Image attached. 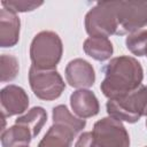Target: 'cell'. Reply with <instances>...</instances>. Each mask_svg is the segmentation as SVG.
Listing matches in <instances>:
<instances>
[{"mask_svg":"<svg viewBox=\"0 0 147 147\" xmlns=\"http://www.w3.org/2000/svg\"><path fill=\"white\" fill-rule=\"evenodd\" d=\"M103 74L100 90L108 100L130 93L142 85L141 63L132 56L121 55L111 59L103 68Z\"/></svg>","mask_w":147,"mask_h":147,"instance_id":"6da1fadb","label":"cell"},{"mask_svg":"<svg viewBox=\"0 0 147 147\" xmlns=\"http://www.w3.org/2000/svg\"><path fill=\"white\" fill-rule=\"evenodd\" d=\"M75 147H130V136L122 122L108 116L95 122L92 131L79 134Z\"/></svg>","mask_w":147,"mask_h":147,"instance_id":"7a4b0ae2","label":"cell"},{"mask_svg":"<svg viewBox=\"0 0 147 147\" xmlns=\"http://www.w3.org/2000/svg\"><path fill=\"white\" fill-rule=\"evenodd\" d=\"M106 109L108 116L119 122H138L147 114V86L141 85L130 93L109 99Z\"/></svg>","mask_w":147,"mask_h":147,"instance_id":"3957f363","label":"cell"},{"mask_svg":"<svg viewBox=\"0 0 147 147\" xmlns=\"http://www.w3.org/2000/svg\"><path fill=\"white\" fill-rule=\"evenodd\" d=\"M63 54V44L54 31H40L30 45V60L33 67L44 70L55 69Z\"/></svg>","mask_w":147,"mask_h":147,"instance_id":"277c9868","label":"cell"},{"mask_svg":"<svg viewBox=\"0 0 147 147\" xmlns=\"http://www.w3.org/2000/svg\"><path fill=\"white\" fill-rule=\"evenodd\" d=\"M117 3L118 1L96 2L85 15V30L90 37L108 38L116 34L117 23Z\"/></svg>","mask_w":147,"mask_h":147,"instance_id":"5b68a950","label":"cell"},{"mask_svg":"<svg viewBox=\"0 0 147 147\" xmlns=\"http://www.w3.org/2000/svg\"><path fill=\"white\" fill-rule=\"evenodd\" d=\"M29 84L33 94L45 101L60 98L65 88V83L56 69L44 70L33 65L29 69Z\"/></svg>","mask_w":147,"mask_h":147,"instance_id":"8992f818","label":"cell"},{"mask_svg":"<svg viewBox=\"0 0 147 147\" xmlns=\"http://www.w3.org/2000/svg\"><path fill=\"white\" fill-rule=\"evenodd\" d=\"M117 36L130 34L147 26V1H118Z\"/></svg>","mask_w":147,"mask_h":147,"instance_id":"52a82bcc","label":"cell"},{"mask_svg":"<svg viewBox=\"0 0 147 147\" xmlns=\"http://www.w3.org/2000/svg\"><path fill=\"white\" fill-rule=\"evenodd\" d=\"M0 105L2 117H11L26 111L29 107V96L24 88L10 84L1 90Z\"/></svg>","mask_w":147,"mask_h":147,"instance_id":"ba28073f","label":"cell"},{"mask_svg":"<svg viewBox=\"0 0 147 147\" xmlns=\"http://www.w3.org/2000/svg\"><path fill=\"white\" fill-rule=\"evenodd\" d=\"M67 83L75 88H88L95 82L94 68L90 62L84 59L71 60L64 70Z\"/></svg>","mask_w":147,"mask_h":147,"instance_id":"9c48e42d","label":"cell"},{"mask_svg":"<svg viewBox=\"0 0 147 147\" xmlns=\"http://www.w3.org/2000/svg\"><path fill=\"white\" fill-rule=\"evenodd\" d=\"M21 22L17 14L2 7L0 10V46L2 48L13 47L20 39Z\"/></svg>","mask_w":147,"mask_h":147,"instance_id":"30bf717a","label":"cell"},{"mask_svg":"<svg viewBox=\"0 0 147 147\" xmlns=\"http://www.w3.org/2000/svg\"><path fill=\"white\" fill-rule=\"evenodd\" d=\"M70 106L72 111L79 118H90L99 114L100 105L95 94L88 88L75 91L70 95Z\"/></svg>","mask_w":147,"mask_h":147,"instance_id":"8fae6325","label":"cell"},{"mask_svg":"<svg viewBox=\"0 0 147 147\" xmlns=\"http://www.w3.org/2000/svg\"><path fill=\"white\" fill-rule=\"evenodd\" d=\"M76 137L77 136L71 130L53 123L38 144V147H71V144Z\"/></svg>","mask_w":147,"mask_h":147,"instance_id":"7c38bea8","label":"cell"},{"mask_svg":"<svg viewBox=\"0 0 147 147\" xmlns=\"http://www.w3.org/2000/svg\"><path fill=\"white\" fill-rule=\"evenodd\" d=\"M83 49L86 55L99 62L109 60L114 53L111 41L103 37H88L83 44Z\"/></svg>","mask_w":147,"mask_h":147,"instance_id":"4fadbf2b","label":"cell"},{"mask_svg":"<svg viewBox=\"0 0 147 147\" xmlns=\"http://www.w3.org/2000/svg\"><path fill=\"white\" fill-rule=\"evenodd\" d=\"M33 139L31 131L21 124H14L1 132L2 147H28Z\"/></svg>","mask_w":147,"mask_h":147,"instance_id":"5bb4252c","label":"cell"},{"mask_svg":"<svg viewBox=\"0 0 147 147\" xmlns=\"http://www.w3.org/2000/svg\"><path fill=\"white\" fill-rule=\"evenodd\" d=\"M52 118H53V123L65 126L67 129L71 130L76 136H78L86 125L85 119L74 116L64 105H59L53 108Z\"/></svg>","mask_w":147,"mask_h":147,"instance_id":"9a60e30c","label":"cell"},{"mask_svg":"<svg viewBox=\"0 0 147 147\" xmlns=\"http://www.w3.org/2000/svg\"><path fill=\"white\" fill-rule=\"evenodd\" d=\"M46 121H47L46 110L42 107H33L30 110H28V113H25L24 115L17 117L15 123L28 127L31 131L32 137L36 138L41 131Z\"/></svg>","mask_w":147,"mask_h":147,"instance_id":"2e32d148","label":"cell"},{"mask_svg":"<svg viewBox=\"0 0 147 147\" xmlns=\"http://www.w3.org/2000/svg\"><path fill=\"white\" fill-rule=\"evenodd\" d=\"M126 48L136 56H145L147 51V30H140L127 34L125 38Z\"/></svg>","mask_w":147,"mask_h":147,"instance_id":"e0dca14e","label":"cell"},{"mask_svg":"<svg viewBox=\"0 0 147 147\" xmlns=\"http://www.w3.org/2000/svg\"><path fill=\"white\" fill-rule=\"evenodd\" d=\"M0 68H1V82L7 83L16 78L20 65L17 59L11 54H2L0 57Z\"/></svg>","mask_w":147,"mask_h":147,"instance_id":"ac0fdd59","label":"cell"},{"mask_svg":"<svg viewBox=\"0 0 147 147\" xmlns=\"http://www.w3.org/2000/svg\"><path fill=\"white\" fill-rule=\"evenodd\" d=\"M44 2L42 1H25V0H18V1H1V6L8 9L14 10L15 13H25V11H32L40 7Z\"/></svg>","mask_w":147,"mask_h":147,"instance_id":"d6986e66","label":"cell"},{"mask_svg":"<svg viewBox=\"0 0 147 147\" xmlns=\"http://www.w3.org/2000/svg\"><path fill=\"white\" fill-rule=\"evenodd\" d=\"M146 127H147V117H146Z\"/></svg>","mask_w":147,"mask_h":147,"instance_id":"ffe728a7","label":"cell"},{"mask_svg":"<svg viewBox=\"0 0 147 147\" xmlns=\"http://www.w3.org/2000/svg\"><path fill=\"white\" fill-rule=\"evenodd\" d=\"M145 56H147V51H146V55H145Z\"/></svg>","mask_w":147,"mask_h":147,"instance_id":"44dd1931","label":"cell"},{"mask_svg":"<svg viewBox=\"0 0 147 147\" xmlns=\"http://www.w3.org/2000/svg\"><path fill=\"white\" fill-rule=\"evenodd\" d=\"M145 147H147V146H145Z\"/></svg>","mask_w":147,"mask_h":147,"instance_id":"7402d4cb","label":"cell"},{"mask_svg":"<svg viewBox=\"0 0 147 147\" xmlns=\"http://www.w3.org/2000/svg\"><path fill=\"white\" fill-rule=\"evenodd\" d=\"M28 147H29V146H28Z\"/></svg>","mask_w":147,"mask_h":147,"instance_id":"603a6c76","label":"cell"}]
</instances>
